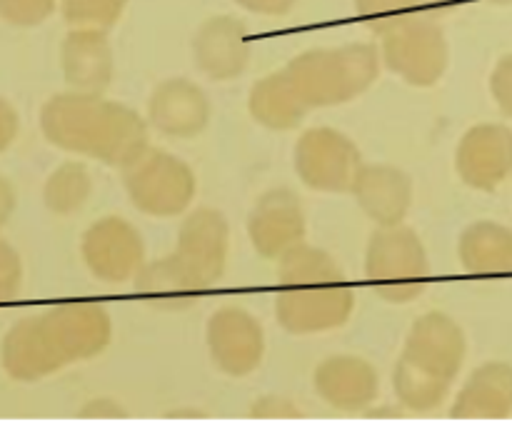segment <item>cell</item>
I'll use <instances>...</instances> for the list:
<instances>
[{"mask_svg":"<svg viewBox=\"0 0 512 437\" xmlns=\"http://www.w3.org/2000/svg\"><path fill=\"white\" fill-rule=\"evenodd\" d=\"M148 123L173 140L198 138L213 118L208 93L188 78L163 80L148 98Z\"/></svg>","mask_w":512,"mask_h":437,"instance_id":"obj_14","label":"cell"},{"mask_svg":"<svg viewBox=\"0 0 512 437\" xmlns=\"http://www.w3.org/2000/svg\"><path fill=\"white\" fill-rule=\"evenodd\" d=\"M245 8L258 10V13H285L295 0H240Z\"/></svg>","mask_w":512,"mask_h":437,"instance_id":"obj_30","label":"cell"},{"mask_svg":"<svg viewBox=\"0 0 512 437\" xmlns=\"http://www.w3.org/2000/svg\"><path fill=\"white\" fill-rule=\"evenodd\" d=\"M458 255L470 273H495L512 265V235L493 223H473L458 240Z\"/></svg>","mask_w":512,"mask_h":437,"instance_id":"obj_24","label":"cell"},{"mask_svg":"<svg viewBox=\"0 0 512 437\" xmlns=\"http://www.w3.org/2000/svg\"><path fill=\"white\" fill-rule=\"evenodd\" d=\"M430 258L423 240L408 225H378L365 248V278L378 298L408 305L430 283Z\"/></svg>","mask_w":512,"mask_h":437,"instance_id":"obj_4","label":"cell"},{"mask_svg":"<svg viewBox=\"0 0 512 437\" xmlns=\"http://www.w3.org/2000/svg\"><path fill=\"white\" fill-rule=\"evenodd\" d=\"M358 3L368 15H375V18H393V15H398L400 10H408L418 0H358Z\"/></svg>","mask_w":512,"mask_h":437,"instance_id":"obj_28","label":"cell"},{"mask_svg":"<svg viewBox=\"0 0 512 437\" xmlns=\"http://www.w3.org/2000/svg\"><path fill=\"white\" fill-rule=\"evenodd\" d=\"M68 360H85L103 353L113 340V318L100 303H78L58 310L50 323Z\"/></svg>","mask_w":512,"mask_h":437,"instance_id":"obj_17","label":"cell"},{"mask_svg":"<svg viewBox=\"0 0 512 437\" xmlns=\"http://www.w3.org/2000/svg\"><path fill=\"white\" fill-rule=\"evenodd\" d=\"M250 48L243 28L235 20H210L195 38V65L210 80H233L248 68Z\"/></svg>","mask_w":512,"mask_h":437,"instance_id":"obj_19","label":"cell"},{"mask_svg":"<svg viewBox=\"0 0 512 437\" xmlns=\"http://www.w3.org/2000/svg\"><path fill=\"white\" fill-rule=\"evenodd\" d=\"M123 185L140 213L150 218H178L193 205L198 175L178 155L148 148L123 168Z\"/></svg>","mask_w":512,"mask_h":437,"instance_id":"obj_5","label":"cell"},{"mask_svg":"<svg viewBox=\"0 0 512 437\" xmlns=\"http://www.w3.org/2000/svg\"><path fill=\"white\" fill-rule=\"evenodd\" d=\"M465 353L468 343L463 328L443 310H430L410 325L400 355L453 383L463 368Z\"/></svg>","mask_w":512,"mask_h":437,"instance_id":"obj_13","label":"cell"},{"mask_svg":"<svg viewBox=\"0 0 512 437\" xmlns=\"http://www.w3.org/2000/svg\"><path fill=\"white\" fill-rule=\"evenodd\" d=\"M68 80L80 93H103L113 80V53L103 35L83 33L70 40Z\"/></svg>","mask_w":512,"mask_h":437,"instance_id":"obj_23","label":"cell"},{"mask_svg":"<svg viewBox=\"0 0 512 437\" xmlns=\"http://www.w3.org/2000/svg\"><path fill=\"white\" fill-rule=\"evenodd\" d=\"M313 388L328 408L345 415H365L380 398V375L360 355L338 353L315 368Z\"/></svg>","mask_w":512,"mask_h":437,"instance_id":"obj_12","label":"cell"},{"mask_svg":"<svg viewBox=\"0 0 512 437\" xmlns=\"http://www.w3.org/2000/svg\"><path fill=\"white\" fill-rule=\"evenodd\" d=\"M512 168V135L498 125L470 128L455 150V170L470 188L490 190Z\"/></svg>","mask_w":512,"mask_h":437,"instance_id":"obj_16","label":"cell"},{"mask_svg":"<svg viewBox=\"0 0 512 437\" xmlns=\"http://www.w3.org/2000/svg\"><path fill=\"white\" fill-rule=\"evenodd\" d=\"M310 108H335L363 95L378 80L380 58L368 45L308 50L285 68Z\"/></svg>","mask_w":512,"mask_h":437,"instance_id":"obj_3","label":"cell"},{"mask_svg":"<svg viewBox=\"0 0 512 437\" xmlns=\"http://www.w3.org/2000/svg\"><path fill=\"white\" fill-rule=\"evenodd\" d=\"M205 345L220 373L228 378H248L265 358L263 323L240 305H223L208 318Z\"/></svg>","mask_w":512,"mask_h":437,"instance_id":"obj_7","label":"cell"},{"mask_svg":"<svg viewBox=\"0 0 512 437\" xmlns=\"http://www.w3.org/2000/svg\"><path fill=\"white\" fill-rule=\"evenodd\" d=\"M512 405V373L503 365H483L463 385L450 418H500Z\"/></svg>","mask_w":512,"mask_h":437,"instance_id":"obj_21","label":"cell"},{"mask_svg":"<svg viewBox=\"0 0 512 437\" xmlns=\"http://www.w3.org/2000/svg\"><path fill=\"white\" fill-rule=\"evenodd\" d=\"M230 223L218 208H198L185 215L175 255L193 273L200 288H213L228 268Z\"/></svg>","mask_w":512,"mask_h":437,"instance_id":"obj_11","label":"cell"},{"mask_svg":"<svg viewBox=\"0 0 512 437\" xmlns=\"http://www.w3.org/2000/svg\"><path fill=\"white\" fill-rule=\"evenodd\" d=\"M83 418H98V420H118L128 418V410L118 403V400H90L88 408L83 410Z\"/></svg>","mask_w":512,"mask_h":437,"instance_id":"obj_29","label":"cell"},{"mask_svg":"<svg viewBox=\"0 0 512 437\" xmlns=\"http://www.w3.org/2000/svg\"><path fill=\"white\" fill-rule=\"evenodd\" d=\"M123 3L125 0H70V10L80 20L110 25L123 10Z\"/></svg>","mask_w":512,"mask_h":437,"instance_id":"obj_26","label":"cell"},{"mask_svg":"<svg viewBox=\"0 0 512 437\" xmlns=\"http://www.w3.org/2000/svg\"><path fill=\"white\" fill-rule=\"evenodd\" d=\"M383 60L405 83L433 88L448 68V45L435 25L410 20L385 35Z\"/></svg>","mask_w":512,"mask_h":437,"instance_id":"obj_9","label":"cell"},{"mask_svg":"<svg viewBox=\"0 0 512 437\" xmlns=\"http://www.w3.org/2000/svg\"><path fill=\"white\" fill-rule=\"evenodd\" d=\"M133 288L138 298L155 310H185L203 293L198 280L175 253L145 263L133 278Z\"/></svg>","mask_w":512,"mask_h":437,"instance_id":"obj_18","label":"cell"},{"mask_svg":"<svg viewBox=\"0 0 512 437\" xmlns=\"http://www.w3.org/2000/svg\"><path fill=\"white\" fill-rule=\"evenodd\" d=\"M390 383H393V393L400 408L413 415H430L440 410V405L448 400L450 385H453L450 380L420 368L405 355H400L395 363Z\"/></svg>","mask_w":512,"mask_h":437,"instance_id":"obj_22","label":"cell"},{"mask_svg":"<svg viewBox=\"0 0 512 437\" xmlns=\"http://www.w3.org/2000/svg\"><path fill=\"white\" fill-rule=\"evenodd\" d=\"M355 310V293L338 260L323 248L300 243L278 260L275 320L293 335L343 328Z\"/></svg>","mask_w":512,"mask_h":437,"instance_id":"obj_2","label":"cell"},{"mask_svg":"<svg viewBox=\"0 0 512 437\" xmlns=\"http://www.w3.org/2000/svg\"><path fill=\"white\" fill-rule=\"evenodd\" d=\"M310 105L305 103L303 95L293 85L285 70L258 80L250 88L248 95V113L258 125L268 130H295L310 113Z\"/></svg>","mask_w":512,"mask_h":437,"instance_id":"obj_20","label":"cell"},{"mask_svg":"<svg viewBox=\"0 0 512 437\" xmlns=\"http://www.w3.org/2000/svg\"><path fill=\"white\" fill-rule=\"evenodd\" d=\"M353 198L375 225H400L413 208V178L390 163H363L353 183Z\"/></svg>","mask_w":512,"mask_h":437,"instance_id":"obj_15","label":"cell"},{"mask_svg":"<svg viewBox=\"0 0 512 437\" xmlns=\"http://www.w3.org/2000/svg\"><path fill=\"white\" fill-rule=\"evenodd\" d=\"M250 418L258 420H295L300 418V410L293 400L283 395H263L250 408Z\"/></svg>","mask_w":512,"mask_h":437,"instance_id":"obj_27","label":"cell"},{"mask_svg":"<svg viewBox=\"0 0 512 437\" xmlns=\"http://www.w3.org/2000/svg\"><path fill=\"white\" fill-rule=\"evenodd\" d=\"M45 130L58 145L108 168H128L150 148L148 118L100 93L60 95L45 110Z\"/></svg>","mask_w":512,"mask_h":437,"instance_id":"obj_1","label":"cell"},{"mask_svg":"<svg viewBox=\"0 0 512 437\" xmlns=\"http://www.w3.org/2000/svg\"><path fill=\"white\" fill-rule=\"evenodd\" d=\"M293 168L305 188L330 195L350 193L363 168V153L343 130L318 125L305 130L295 143Z\"/></svg>","mask_w":512,"mask_h":437,"instance_id":"obj_6","label":"cell"},{"mask_svg":"<svg viewBox=\"0 0 512 437\" xmlns=\"http://www.w3.org/2000/svg\"><path fill=\"white\" fill-rule=\"evenodd\" d=\"M308 218L303 203L290 188H270L255 200L248 215V238L260 258L280 260L305 243Z\"/></svg>","mask_w":512,"mask_h":437,"instance_id":"obj_10","label":"cell"},{"mask_svg":"<svg viewBox=\"0 0 512 437\" xmlns=\"http://www.w3.org/2000/svg\"><path fill=\"white\" fill-rule=\"evenodd\" d=\"M80 248L90 273L108 285L133 283L140 268L148 263L143 235L120 215H108L90 225Z\"/></svg>","mask_w":512,"mask_h":437,"instance_id":"obj_8","label":"cell"},{"mask_svg":"<svg viewBox=\"0 0 512 437\" xmlns=\"http://www.w3.org/2000/svg\"><path fill=\"white\" fill-rule=\"evenodd\" d=\"M90 193H93V178H90V173L83 165L70 163L50 180L48 203L58 213H75V210H80L88 203Z\"/></svg>","mask_w":512,"mask_h":437,"instance_id":"obj_25","label":"cell"}]
</instances>
